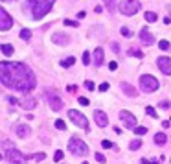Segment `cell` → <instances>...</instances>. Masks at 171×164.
I'll use <instances>...</instances> for the list:
<instances>
[{"mask_svg":"<svg viewBox=\"0 0 171 164\" xmlns=\"http://www.w3.org/2000/svg\"><path fill=\"white\" fill-rule=\"evenodd\" d=\"M68 150L72 151L74 155H77V157H87L88 155V146L77 137H72L68 140Z\"/></svg>","mask_w":171,"mask_h":164,"instance_id":"5b68a950","label":"cell"},{"mask_svg":"<svg viewBox=\"0 0 171 164\" xmlns=\"http://www.w3.org/2000/svg\"><path fill=\"white\" fill-rule=\"evenodd\" d=\"M15 133H17L18 138H28L29 133H31V129L28 126H24V124H17V126H15Z\"/></svg>","mask_w":171,"mask_h":164,"instance_id":"5bb4252c","label":"cell"},{"mask_svg":"<svg viewBox=\"0 0 171 164\" xmlns=\"http://www.w3.org/2000/svg\"><path fill=\"white\" fill-rule=\"evenodd\" d=\"M64 24H66V26H72V28H77L79 26L77 21H70V19H64Z\"/></svg>","mask_w":171,"mask_h":164,"instance_id":"4dcf8cb0","label":"cell"},{"mask_svg":"<svg viewBox=\"0 0 171 164\" xmlns=\"http://www.w3.org/2000/svg\"><path fill=\"white\" fill-rule=\"evenodd\" d=\"M11 26H13V19H11V15H9L6 9L0 6V32H6V30H9Z\"/></svg>","mask_w":171,"mask_h":164,"instance_id":"ba28073f","label":"cell"},{"mask_svg":"<svg viewBox=\"0 0 171 164\" xmlns=\"http://www.w3.org/2000/svg\"><path fill=\"white\" fill-rule=\"evenodd\" d=\"M53 159H55V161H61V159H63V151H55Z\"/></svg>","mask_w":171,"mask_h":164,"instance_id":"b9f144b4","label":"cell"},{"mask_svg":"<svg viewBox=\"0 0 171 164\" xmlns=\"http://www.w3.org/2000/svg\"><path fill=\"white\" fill-rule=\"evenodd\" d=\"M101 148H105V150H112L114 144L110 142V140H103V142H101Z\"/></svg>","mask_w":171,"mask_h":164,"instance_id":"f546056e","label":"cell"},{"mask_svg":"<svg viewBox=\"0 0 171 164\" xmlns=\"http://www.w3.org/2000/svg\"><path fill=\"white\" fill-rule=\"evenodd\" d=\"M140 87H142L144 92H155L160 89V81L157 78L149 76V74H144V76H140Z\"/></svg>","mask_w":171,"mask_h":164,"instance_id":"8992f818","label":"cell"},{"mask_svg":"<svg viewBox=\"0 0 171 164\" xmlns=\"http://www.w3.org/2000/svg\"><path fill=\"white\" fill-rule=\"evenodd\" d=\"M158 46H160V50H168V48H169V43L166 41V39H162V41L158 43Z\"/></svg>","mask_w":171,"mask_h":164,"instance_id":"d6a6232c","label":"cell"},{"mask_svg":"<svg viewBox=\"0 0 171 164\" xmlns=\"http://www.w3.org/2000/svg\"><path fill=\"white\" fill-rule=\"evenodd\" d=\"M140 146H142V140H133V142L129 144V148H131V150H133V151L140 150Z\"/></svg>","mask_w":171,"mask_h":164,"instance_id":"d4e9b609","label":"cell"},{"mask_svg":"<svg viewBox=\"0 0 171 164\" xmlns=\"http://www.w3.org/2000/svg\"><path fill=\"white\" fill-rule=\"evenodd\" d=\"M31 159H33V161H37V162H41V161L46 159V155H44V153H35V155H31Z\"/></svg>","mask_w":171,"mask_h":164,"instance_id":"83f0119b","label":"cell"},{"mask_svg":"<svg viewBox=\"0 0 171 164\" xmlns=\"http://www.w3.org/2000/svg\"><path fill=\"white\" fill-rule=\"evenodd\" d=\"M18 35H21L22 41H29V39H31V32H29V30H22Z\"/></svg>","mask_w":171,"mask_h":164,"instance_id":"7402d4cb","label":"cell"},{"mask_svg":"<svg viewBox=\"0 0 171 164\" xmlns=\"http://www.w3.org/2000/svg\"><path fill=\"white\" fill-rule=\"evenodd\" d=\"M120 120H122V124L127 129H134V127H136V116H133V113H129V111H122V113H120Z\"/></svg>","mask_w":171,"mask_h":164,"instance_id":"9c48e42d","label":"cell"},{"mask_svg":"<svg viewBox=\"0 0 171 164\" xmlns=\"http://www.w3.org/2000/svg\"><path fill=\"white\" fill-rule=\"evenodd\" d=\"M0 83L17 92L26 94L37 87V78L28 65L17 61H2L0 63Z\"/></svg>","mask_w":171,"mask_h":164,"instance_id":"6da1fadb","label":"cell"},{"mask_svg":"<svg viewBox=\"0 0 171 164\" xmlns=\"http://www.w3.org/2000/svg\"><path fill=\"white\" fill-rule=\"evenodd\" d=\"M166 142H168V137H166V133H157V135H155V144H158V146H164Z\"/></svg>","mask_w":171,"mask_h":164,"instance_id":"d6986e66","label":"cell"},{"mask_svg":"<svg viewBox=\"0 0 171 164\" xmlns=\"http://www.w3.org/2000/svg\"><path fill=\"white\" fill-rule=\"evenodd\" d=\"M129 56H134V57H140V59H142L144 54L140 52V50H136V48H131V50H129Z\"/></svg>","mask_w":171,"mask_h":164,"instance_id":"484cf974","label":"cell"},{"mask_svg":"<svg viewBox=\"0 0 171 164\" xmlns=\"http://www.w3.org/2000/svg\"><path fill=\"white\" fill-rule=\"evenodd\" d=\"M109 87H110L109 83H107V81H103L101 85H99V91H101V92H105V91H109Z\"/></svg>","mask_w":171,"mask_h":164,"instance_id":"8d00e7d4","label":"cell"},{"mask_svg":"<svg viewBox=\"0 0 171 164\" xmlns=\"http://www.w3.org/2000/svg\"><path fill=\"white\" fill-rule=\"evenodd\" d=\"M94 120H96L98 124V127H107L109 126V118H107V114H105L103 111H94Z\"/></svg>","mask_w":171,"mask_h":164,"instance_id":"4fadbf2b","label":"cell"},{"mask_svg":"<svg viewBox=\"0 0 171 164\" xmlns=\"http://www.w3.org/2000/svg\"><path fill=\"white\" fill-rule=\"evenodd\" d=\"M85 89H88V91H94V83H92V81H85Z\"/></svg>","mask_w":171,"mask_h":164,"instance_id":"ab89813d","label":"cell"},{"mask_svg":"<svg viewBox=\"0 0 171 164\" xmlns=\"http://www.w3.org/2000/svg\"><path fill=\"white\" fill-rule=\"evenodd\" d=\"M0 48H2V54H4V56H13V52H15V48L11 46V44H4V46H0Z\"/></svg>","mask_w":171,"mask_h":164,"instance_id":"44dd1931","label":"cell"},{"mask_svg":"<svg viewBox=\"0 0 171 164\" xmlns=\"http://www.w3.org/2000/svg\"><path fill=\"white\" fill-rule=\"evenodd\" d=\"M120 33H122L123 37H133V32H131L129 28H125V26H123L122 30H120Z\"/></svg>","mask_w":171,"mask_h":164,"instance_id":"4316f807","label":"cell"},{"mask_svg":"<svg viewBox=\"0 0 171 164\" xmlns=\"http://www.w3.org/2000/svg\"><path fill=\"white\" fill-rule=\"evenodd\" d=\"M83 164H88V162H83Z\"/></svg>","mask_w":171,"mask_h":164,"instance_id":"816d5d0a","label":"cell"},{"mask_svg":"<svg viewBox=\"0 0 171 164\" xmlns=\"http://www.w3.org/2000/svg\"><path fill=\"white\" fill-rule=\"evenodd\" d=\"M74 63H75V57H68V59H63V61H61V67L66 68V67H72Z\"/></svg>","mask_w":171,"mask_h":164,"instance_id":"603a6c76","label":"cell"},{"mask_svg":"<svg viewBox=\"0 0 171 164\" xmlns=\"http://www.w3.org/2000/svg\"><path fill=\"white\" fill-rule=\"evenodd\" d=\"M8 102H9V105H17V103H18V100H17V98H13V96H9Z\"/></svg>","mask_w":171,"mask_h":164,"instance_id":"f35d334b","label":"cell"},{"mask_svg":"<svg viewBox=\"0 0 171 164\" xmlns=\"http://www.w3.org/2000/svg\"><path fill=\"white\" fill-rule=\"evenodd\" d=\"M48 100H50V107H52L53 111H61L63 109V100L59 96H50Z\"/></svg>","mask_w":171,"mask_h":164,"instance_id":"2e32d148","label":"cell"},{"mask_svg":"<svg viewBox=\"0 0 171 164\" xmlns=\"http://www.w3.org/2000/svg\"><path fill=\"white\" fill-rule=\"evenodd\" d=\"M157 67L160 68V72H162V74L169 76V74H171V57H168V56L158 57L157 59Z\"/></svg>","mask_w":171,"mask_h":164,"instance_id":"30bf717a","label":"cell"},{"mask_svg":"<svg viewBox=\"0 0 171 164\" xmlns=\"http://www.w3.org/2000/svg\"><path fill=\"white\" fill-rule=\"evenodd\" d=\"M4 150H6V159L11 164H26V155L24 153H21L15 148V144L13 142H9V140H4Z\"/></svg>","mask_w":171,"mask_h":164,"instance_id":"3957f363","label":"cell"},{"mask_svg":"<svg viewBox=\"0 0 171 164\" xmlns=\"http://www.w3.org/2000/svg\"><path fill=\"white\" fill-rule=\"evenodd\" d=\"M103 61H105V57H103V48L98 46L96 50H94V65H96V67H101Z\"/></svg>","mask_w":171,"mask_h":164,"instance_id":"e0dca14e","label":"cell"},{"mask_svg":"<svg viewBox=\"0 0 171 164\" xmlns=\"http://www.w3.org/2000/svg\"><path fill=\"white\" fill-rule=\"evenodd\" d=\"M140 8H142L140 0H120V4H118L120 13L127 15V17H133V15H136V13L140 11Z\"/></svg>","mask_w":171,"mask_h":164,"instance_id":"277c9868","label":"cell"},{"mask_svg":"<svg viewBox=\"0 0 171 164\" xmlns=\"http://www.w3.org/2000/svg\"><path fill=\"white\" fill-rule=\"evenodd\" d=\"M140 41H142V44H145V46H151V44H155V37L151 35V32L147 28H142L140 30Z\"/></svg>","mask_w":171,"mask_h":164,"instance_id":"8fae6325","label":"cell"},{"mask_svg":"<svg viewBox=\"0 0 171 164\" xmlns=\"http://www.w3.org/2000/svg\"><path fill=\"white\" fill-rule=\"evenodd\" d=\"M145 21H147V22H155V21H157V13L145 11Z\"/></svg>","mask_w":171,"mask_h":164,"instance_id":"cb8c5ba5","label":"cell"},{"mask_svg":"<svg viewBox=\"0 0 171 164\" xmlns=\"http://www.w3.org/2000/svg\"><path fill=\"white\" fill-rule=\"evenodd\" d=\"M134 133H136V135H145V133H147V129H145L144 126H136V127H134Z\"/></svg>","mask_w":171,"mask_h":164,"instance_id":"f1b7e54d","label":"cell"},{"mask_svg":"<svg viewBox=\"0 0 171 164\" xmlns=\"http://www.w3.org/2000/svg\"><path fill=\"white\" fill-rule=\"evenodd\" d=\"M109 68H110V70H116V68H118V63H116V61H110V63H109Z\"/></svg>","mask_w":171,"mask_h":164,"instance_id":"60d3db41","label":"cell"},{"mask_svg":"<svg viewBox=\"0 0 171 164\" xmlns=\"http://www.w3.org/2000/svg\"><path fill=\"white\" fill-rule=\"evenodd\" d=\"M75 89H77L75 85H70V87H66V91H68V92H75Z\"/></svg>","mask_w":171,"mask_h":164,"instance_id":"f6af8a7d","label":"cell"},{"mask_svg":"<svg viewBox=\"0 0 171 164\" xmlns=\"http://www.w3.org/2000/svg\"><path fill=\"white\" fill-rule=\"evenodd\" d=\"M18 105H21L24 111H31V109L37 107V100H35L33 96H24L21 102H18Z\"/></svg>","mask_w":171,"mask_h":164,"instance_id":"7c38bea8","label":"cell"},{"mask_svg":"<svg viewBox=\"0 0 171 164\" xmlns=\"http://www.w3.org/2000/svg\"><path fill=\"white\" fill-rule=\"evenodd\" d=\"M77 103H81V105H88L90 102H88V98H83V96H81V98L77 100Z\"/></svg>","mask_w":171,"mask_h":164,"instance_id":"74e56055","label":"cell"},{"mask_svg":"<svg viewBox=\"0 0 171 164\" xmlns=\"http://www.w3.org/2000/svg\"><path fill=\"white\" fill-rule=\"evenodd\" d=\"M2 2H13V0H2Z\"/></svg>","mask_w":171,"mask_h":164,"instance_id":"f907efd6","label":"cell"},{"mask_svg":"<svg viewBox=\"0 0 171 164\" xmlns=\"http://www.w3.org/2000/svg\"><path fill=\"white\" fill-rule=\"evenodd\" d=\"M96 161L103 164V162H107V159H105V155H103V153H96Z\"/></svg>","mask_w":171,"mask_h":164,"instance_id":"836d02e7","label":"cell"},{"mask_svg":"<svg viewBox=\"0 0 171 164\" xmlns=\"http://www.w3.org/2000/svg\"><path fill=\"white\" fill-rule=\"evenodd\" d=\"M122 91H123V94H127V96H131V98L138 96V91L133 89V85H129V83H122Z\"/></svg>","mask_w":171,"mask_h":164,"instance_id":"ac0fdd59","label":"cell"},{"mask_svg":"<svg viewBox=\"0 0 171 164\" xmlns=\"http://www.w3.org/2000/svg\"><path fill=\"white\" fill-rule=\"evenodd\" d=\"M53 4H55V0H28L26 8H28V11L31 13L33 21H41V19H44L50 13Z\"/></svg>","mask_w":171,"mask_h":164,"instance_id":"7a4b0ae2","label":"cell"},{"mask_svg":"<svg viewBox=\"0 0 171 164\" xmlns=\"http://www.w3.org/2000/svg\"><path fill=\"white\" fill-rule=\"evenodd\" d=\"M145 113H147L149 116H157V111H155L153 107H145Z\"/></svg>","mask_w":171,"mask_h":164,"instance_id":"d590c367","label":"cell"},{"mask_svg":"<svg viewBox=\"0 0 171 164\" xmlns=\"http://www.w3.org/2000/svg\"><path fill=\"white\" fill-rule=\"evenodd\" d=\"M162 127L168 129V127H169V120H164V122H162Z\"/></svg>","mask_w":171,"mask_h":164,"instance_id":"7dc6e473","label":"cell"},{"mask_svg":"<svg viewBox=\"0 0 171 164\" xmlns=\"http://www.w3.org/2000/svg\"><path fill=\"white\" fill-rule=\"evenodd\" d=\"M85 15H87L85 11H79V13H77V19H85Z\"/></svg>","mask_w":171,"mask_h":164,"instance_id":"c3c4849f","label":"cell"},{"mask_svg":"<svg viewBox=\"0 0 171 164\" xmlns=\"http://www.w3.org/2000/svg\"><path fill=\"white\" fill-rule=\"evenodd\" d=\"M55 127L61 129V131H64V129H66V124H64L63 120H55Z\"/></svg>","mask_w":171,"mask_h":164,"instance_id":"1f68e13d","label":"cell"},{"mask_svg":"<svg viewBox=\"0 0 171 164\" xmlns=\"http://www.w3.org/2000/svg\"><path fill=\"white\" fill-rule=\"evenodd\" d=\"M52 41H53L55 44H59V46H66V44L70 43V37L64 35V33H53Z\"/></svg>","mask_w":171,"mask_h":164,"instance_id":"9a60e30c","label":"cell"},{"mask_svg":"<svg viewBox=\"0 0 171 164\" xmlns=\"http://www.w3.org/2000/svg\"><path fill=\"white\" fill-rule=\"evenodd\" d=\"M142 164H158V162H149L147 159H142Z\"/></svg>","mask_w":171,"mask_h":164,"instance_id":"681fc988","label":"cell"},{"mask_svg":"<svg viewBox=\"0 0 171 164\" xmlns=\"http://www.w3.org/2000/svg\"><path fill=\"white\" fill-rule=\"evenodd\" d=\"M103 4H105V8H107L109 13L116 11V0H103Z\"/></svg>","mask_w":171,"mask_h":164,"instance_id":"ffe728a7","label":"cell"},{"mask_svg":"<svg viewBox=\"0 0 171 164\" xmlns=\"http://www.w3.org/2000/svg\"><path fill=\"white\" fill-rule=\"evenodd\" d=\"M110 46H112V50H114V52H116V54L120 52V46H118V44H116V43H112V44H110Z\"/></svg>","mask_w":171,"mask_h":164,"instance_id":"ee69618b","label":"cell"},{"mask_svg":"<svg viewBox=\"0 0 171 164\" xmlns=\"http://www.w3.org/2000/svg\"><path fill=\"white\" fill-rule=\"evenodd\" d=\"M160 107H162V109H169V102H160Z\"/></svg>","mask_w":171,"mask_h":164,"instance_id":"7bdbcfd3","label":"cell"},{"mask_svg":"<svg viewBox=\"0 0 171 164\" xmlns=\"http://www.w3.org/2000/svg\"><path fill=\"white\" fill-rule=\"evenodd\" d=\"M68 118H70V120H72L77 127H81V129H85V131H88V120H87V116H85L83 113L75 111V109H70V111H68Z\"/></svg>","mask_w":171,"mask_h":164,"instance_id":"52a82bcc","label":"cell"},{"mask_svg":"<svg viewBox=\"0 0 171 164\" xmlns=\"http://www.w3.org/2000/svg\"><path fill=\"white\" fill-rule=\"evenodd\" d=\"M88 63H90V54L83 52V65H88Z\"/></svg>","mask_w":171,"mask_h":164,"instance_id":"e575fe53","label":"cell"},{"mask_svg":"<svg viewBox=\"0 0 171 164\" xmlns=\"http://www.w3.org/2000/svg\"><path fill=\"white\" fill-rule=\"evenodd\" d=\"M94 11H96V13H101V11H103V6H96V8H94Z\"/></svg>","mask_w":171,"mask_h":164,"instance_id":"bcb514c9","label":"cell"}]
</instances>
